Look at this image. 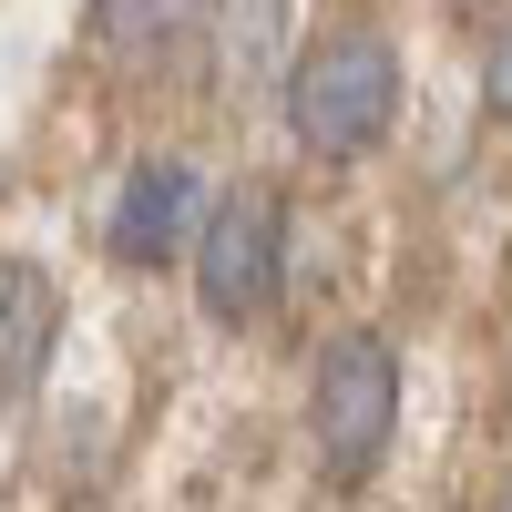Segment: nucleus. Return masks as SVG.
Wrapping results in <instances>:
<instances>
[{
  "label": "nucleus",
  "mask_w": 512,
  "mask_h": 512,
  "mask_svg": "<svg viewBox=\"0 0 512 512\" xmlns=\"http://www.w3.org/2000/svg\"><path fill=\"white\" fill-rule=\"evenodd\" d=\"M390 113H400V52L379 31H328L318 52H297L287 72V123H297V144L308 154H369L379 134H390Z\"/></svg>",
  "instance_id": "f257e3e1"
},
{
  "label": "nucleus",
  "mask_w": 512,
  "mask_h": 512,
  "mask_svg": "<svg viewBox=\"0 0 512 512\" xmlns=\"http://www.w3.org/2000/svg\"><path fill=\"white\" fill-rule=\"evenodd\" d=\"M308 431H318V451H328L338 482H369L379 472V451H390V431H400V359H390V338L338 328L328 349H318Z\"/></svg>",
  "instance_id": "f03ea898"
},
{
  "label": "nucleus",
  "mask_w": 512,
  "mask_h": 512,
  "mask_svg": "<svg viewBox=\"0 0 512 512\" xmlns=\"http://www.w3.org/2000/svg\"><path fill=\"white\" fill-rule=\"evenodd\" d=\"M195 287L216 318H267L277 287H287V205L267 185H236L205 205L195 226Z\"/></svg>",
  "instance_id": "7ed1b4c3"
},
{
  "label": "nucleus",
  "mask_w": 512,
  "mask_h": 512,
  "mask_svg": "<svg viewBox=\"0 0 512 512\" xmlns=\"http://www.w3.org/2000/svg\"><path fill=\"white\" fill-rule=\"evenodd\" d=\"M205 226V185L185 154H144L113 195V256L123 267H175V246Z\"/></svg>",
  "instance_id": "20e7f679"
},
{
  "label": "nucleus",
  "mask_w": 512,
  "mask_h": 512,
  "mask_svg": "<svg viewBox=\"0 0 512 512\" xmlns=\"http://www.w3.org/2000/svg\"><path fill=\"white\" fill-rule=\"evenodd\" d=\"M52 338H62V297H52V277H41L31 256H0V400L41 390Z\"/></svg>",
  "instance_id": "39448f33"
},
{
  "label": "nucleus",
  "mask_w": 512,
  "mask_h": 512,
  "mask_svg": "<svg viewBox=\"0 0 512 512\" xmlns=\"http://www.w3.org/2000/svg\"><path fill=\"white\" fill-rule=\"evenodd\" d=\"M216 11V52H226V82H267L277 52H287V0H205Z\"/></svg>",
  "instance_id": "423d86ee"
},
{
  "label": "nucleus",
  "mask_w": 512,
  "mask_h": 512,
  "mask_svg": "<svg viewBox=\"0 0 512 512\" xmlns=\"http://www.w3.org/2000/svg\"><path fill=\"white\" fill-rule=\"evenodd\" d=\"M195 21H205V0H93L103 52H164V41H185Z\"/></svg>",
  "instance_id": "0eeeda50"
},
{
  "label": "nucleus",
  "mask_w": 512,
  "mask_h": 512,
  "mask_svg": "<svg viewBox=\"0 0 512 512\" xmlns=\"http://www.w3.org/2000/svg\"><path fill=\"white\" fill-rule=\"evenodd\" d=\"M482 103H492V113L512 123V21H502V31L482 41Z\"/></svg>",
  "instance_id": "6e6552de"
},
{
  "label": "nucleus",
  "mask_w": 512,
  "mask_h": 512,
  "mask_svg": "<svg viewBox=\"0 0 512 512\" xmlns=\"http://www.w3.org/2000/svg\"><path fill=\"white\" fill-rule=\"evenodd\" d=\"M502 512H512V492H502Z\"/></svg>",
  "instance_id": "1a4fd4ad"
}]
</instances>
